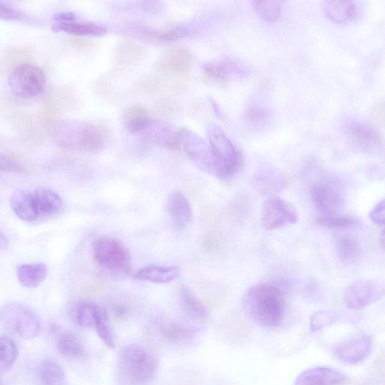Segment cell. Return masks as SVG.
<instances>
[{"mask_svg":"<svg viewBox=\"0 0 385 385\" xmlns=\"http://www.w3.org/2000/svg\"><path fill=\"white\" fill-rule=\"evenodd\" d=\"M242 307L249 320L263 327L280 326L286 315V290L276 283L250 286L242 299Z\"/></svg>","mask_w":385,"mask_h":385,"instance_id":"obj_1","label":"cell"},{"mask_svg":"<svg viewBox=\"0 0 385 385\" xmlns=\"http://www.w3.org/2000/svg\"><path fill=\"white\" fill-rule=\"evenodd\" d=\"M50 135L60 147L75 152L97 153L110 140V131L104 126L73 120L53 123Z\"/></svg>","mask_w":385,"mask_h":385,"instance_id":"obj_2","label":"cell"},{"mask_svg":"<svg viewBox=\"0 0 385 385\" xmlns=\"http://www.w3.org/2000/svg\"><path fill=\"white\" fill-rule=\"evenodd\" d=\"M94 258L101 270L114 280H122L131 271L128 250L114 238L100 237L94 244Z\"/></svg>","mask_w":385,"mask_h":385,"instance_id":"obj_3","label":"cell"},{"mask_svg":"<svg viewBox=\"0 0 385 385\" xmlns=\"http://www.w3.org/2000/svg\"><path fill=\"white\" fill-rule=\"evenodd\" d=\"M209 143L213 154L216 167V177L228 180L233 177L242 166L243 159L230 138L217 125L208 127Z\"/></svg>","mask_w":385,"mask_h":385,"instance_id":"obj_4","label":"cell"},{"mask_svg":"<svg viewBox=\"0 0 385 385\" xmlns=\"http://www.w3.org/2000/svg\"><path fill=\"white\" fill-rule=\"evenodd\" d=\"M119 367L130 383L141 385L154 379L158 362L148 350L137 344H130L122 349L119 357Z\"/></svg>","mask_w":385,"mask_h":385,"instance_id":"obj_5","label":"cell"},{"mask_svg":"<svg viewBox=\"0 0 385 385\" xmlns=\"http://www.w3.org/2000/svg\"><path fill=\"white\" fill-rule=\"evenodd\" d=\"M0 324L26 339L37 337L41 328V321L34 311L28 305L16 302L0 308Z\"/></svg>","mask_w":385,"mask_h":385,"instance_id":"obj_6","label":"cell"},{"mask_svg":"<svg viewBox=\"0 0 385 385\" xmlns=\"http://www.w3.org/2000/svg\"><path fill=\"white\" fill-rule=\"evenodd\" d=\"M9 86L18 97L32 99L41 95L46 88V76L41 68L31 63H23L11 72Z\"/></svg>","mask_w":385,"mask_h":385,"instance_id":"obj_7","label":"cell"},{"mask_svg":"<svg viewBox=\"0 0 385 385\" xmlns=\"http://www.w3.org/2000/svg\"><path fill=\"white\" fill-rule=\"evenodd\" d=\"M180 145L195 165L202 171L216 177V167L209 143L185 127L179 130Z\"/></svg>","mask_w":385,"mask_h":385,"instance_id":"obj_8","label":"cell"},{"mask_svg":"<svg viewBox=\"0 0 385 385\" xmlns=\"http://www.w3.org/2000/svg\"><path fill=\"white\" fill-rule=\"evenodd\" d=\"M298 221L296 208L280 196H268L262 205L261 221L265 230L273 231L288 224H295Z\"/></svg>","mask_w":385,"mask_h":385,"instance_id":"obj_9","label":"cell"},{"mask_svg":"<svg viewBox=\"0 0 385 385\" xmlns=\"http://www.w3.org/2000/svg\"><path fill=\"white\" fill-rule=\"evenodd\" d=\"M310 195L321 216L339 214L344 206L345 197L342 186L336 181L325 180L314 184Z\"/></svg>","mask_w":385,"mask_h":385,"instance_id":"obj_10","label":"cell"},{"mask_svg":"<svg viewBox=\"0 0 385 385\" xmlns=\"http://www.w3.org/2000/svg\"><path fill=\"white\" fill-rule=\"evenodd\" d=\"M384 293L385 287L382 281L359 280L351 284L345 290L344 302L349 310H361L381 299Z\"/></svg>","mask_w":385,"mask_h":385,"instance_id":"obj_11","label":"cell"},{"mask_svg":"<svg viewBox=\"0 0 385 385\" xmlns=\"http://www.w3.org/2000/svg\"><path fill=\"white\" fill-rule=\"evenodd\" d=\"M344 131L354 147L366 153H378L383 149V140L378 132L360 122L350 120L345 123Z\"/></svg>","mask_w":385,"mask_h":385,"instance_id":"obj_12","label":"cell"},{"mask_svg":"<svg viewBox=\"0 0 385 385\" xmlns=\"http://www.w3.org/2000/svg\"><path fill=\"white\" fill-rule=\"evenodd\" d=\"M373 348V339L361 334L351 337L336 345L334 356L344 364H357L364 362Z\"/></svg>","mask_w":385,"mask_h":385,"instance_id":"obj_13","label":"cell"},{"mask_svg":"<svg viewBox=\"0 0 385 385\" xmlns=\"http://www.w3.org/2000/svg\"><path fill=\"white\" fill-rule=\"evenodd\" d=\"M194 58L190 50L184 46L172 47L164 53L156 64L159 73L167 75H180L192 68Z\"/></svg>","mask_w":385,"mask_h":385,"instance_id":"obj_14","label":"cell"},{"mask_svg":"<svg viewBox=\"0 0 385 385\" xmlns=\"http://www.w3.org/2000/svg\"><path fill=\"white\" fill-rule=\"evenodd\" d=\"M143 134V139L148 143L172 151L180 148L179 130L164 121L153 120Z\"/></svg>","mask_w":385,"mask_h":385,"instance_id":"obj_15","label":"cell"},{"mask_svg":"<svg viewBox=\"0 0 385 385\" xmlns=\"http://www.w3.org/2000/svg\"><path fill=\"white\" fill-rule=\"evenodd\" d=\"M203 71L209 78L222 83L231 78L245 77L248 73L245 65L229 58L207 62L203 65Z\"/></svg>","mask_w":385,"mask_h":385,"instance_id":"obj_16","label":"cell"},{"mask_svg":"<svg viewBox=\"0 0 385 385\" xmlns=\"http://www.w3.org/2000/svg\"><path fill=\"white\" fill-rule=\"evenodd\" d=\"M253 182L256 190L265 196H273L283 191L287 179L283 172L270 165H265L255 172Z\"/></svg>","mask_w":385,"mask_h":385,"instance_id":"obj_17","label":"cell"},{"mask_svg":"<svg viewBox=\"0 0 385 385\" xmlns=\"http://www.w3.org/2000/svg\"><path fill=\"white\" fill-rule=\"evenodd\" d=\"M344 379V376L335 369L317 366L303 371L297 377L295 385H333Z\"/></svg>","mask_w":385,"mask_h":385,"instance_id":"obj_18","label":"cell"},{"mask_svg":"<svg viewBox=\"0 0 385 385\" xmlns=\"http://www.w3.org/2000/svg\"><path fill=\"white\" fill-rule=\"evenodd\" d=\"M167 211L172 223L179 229L187 228L193 220L190 203L181 192L176 191L169 196Z\"/></svg>","mask_w":385,"mask_h":385,"instance_id":"obj_19","label":"cell"},{"mask_svg":"<svg viewBox=\"0 0 385 385\" xmlns=\"http://www.w3.org/2000/svg\"><path fill=\"white\" fill-rule=\"evenodd\" d=\"M10 206L21 220L31 222L38 218L33 191L18 190L10 198Z\"/></svg>","mask_w":385,"mask_h":385,"instance_id":"obj_20","label":"cell"},{"mask_svg":"<svg viewBox=\"0 0 385 385\" xmlns=\"http://www.w3.org/2000/svg\"><path fill=\"white\" fill-rule=\"evenodd\" d=\"M132 32L149 41L158 43H169L180 41V39L187 37L190 32L188 28L183 26H175V28L167 30H156L142 25L132 26L131 29Z\"/></svg>","mask_w":385,"mask_h":385,"instance_id":"obj_21","label":"cell"},{"mask_svg":"<svg viewBox=\"0 0 385 385\" xmlns=\"http://www.w3.org/2000/svg\"><path fill=\"white\" fill-rule=\"evenodd\" d=\"M122 122L131 134H142L150 126L153 119L149 112L144 106L132 105L124 110Z\"/></svg>","mask_w":385,"mask_h":385,"instance_id":"obj_22","label":"cell"},{"mask_svg":"<svg viewBox=\"0 0 385 385\" xmlns=\"http://www.w3.org/2000/svg\"><path fill=\"white\" fill-rule=\"evenodd\" d=\"M33 193L38 217H51L59 213L63 202L60 196L55 191L39 187Z\"/></svg>","mask_w":385,"mask_h":385,"instance_id":"obj_23","label":"cell"},{"mask_svg":"<svg viewBox=\"0 0 385 385\" xmlns=\"http://www.w3.org/2000/svg\"><path fill=\"white\" fill-rule=\"evenodd\" d=\"M56 32H63L78 37L100 36L106 33L105 26L94 22L69 21L56 22L52 26Z\"/></svg>","mask_w":385,"mask_h":385,"instance_id":"obj_24","label":"cell"},{"mask_svg":"<svg viewBox=\"0 0 385 385\" xmlns=\"http://www.w3.org/2000/svg\"><path fill=\"white\" fill-rule=\"evenodd\" d=\"M322 9L325 16L337 23H345L356 16L357 7L352 1H324Z\"/></svg>","mask_w":385,"mask_h":385,"instance_id":"obj_25","label":"cell"},{"mask_svg":"<svg viewBox=\"0 0 385 385\" xmlns=\"http://www.w3.org/2000/svg\"><path fill=\"white\" fill-rule=\"evenodd\" d=\"M48 275V268L44 263L22 264L17 268V277L20 284L28 288L38 287Z\"/></svg>","mask_w":385,"mask_h":385,"instance_id":"obj_26","label":"cell"},{"mask_svg":"<svg viewBox=\"0 0 385 385\" xmlns=\"http://www.w3.org/2000/svg\"><path fill=\"white\" fill-rule=\"evenodd\" d=\"M179 275L177 267L149 265L139 270L135 275L137 280L156 284H167L174 281Z\"/></svg>","mask_w":385,"mask_h":385,"instance_id":"obj_27","label":"cell"},{"mask_svg":"<svg viewBox=\"0 0 385 385\" xmlns=\"http://www.w3.org/2000/svg\"><path fill=\"white\" fill-rule=\"evenodd\" d=\"M99 305L88 302L79 301L74 302L70 309L73 320L84 327H95Z\"/></svg>","mask_w":385,"mask_h":385,"instance_id":"obj_28","label":"cell"},{"mask_svg":"<svg viewBox=\"0 0 385 385\" xmlns=\"http://www.w3.org/2000/svg\"><path fill=\"white\" fill-rule=\"evenodd\" d=\"M336 248L338 258L343 263H353L362 255L359 242L352 236H338L336 238Z\"/></svg>","mask_w":385,"mask_h":385,"instance_id":"obj_29","label":"cell"},{"mask_svg":"<svg viewBox=\"0 0 385 385\" xmlns=\"http://www.w3.org/2000/svg\"><path fill=\"white\" fill-rule=\"evenodd\" d=\"M58 349L64 357L78 358L85 356V345L78 335L71 332L63 334L58 339Z\"/></svg>","mask_w":385,"mask_h":385,"instance_id":"obj_30","label":"cell"},{"mask_svg":"<svg viewBox=\"0 0 385 385\" xmlns=\"http://www.w3.org/2000/svg\"><path fill=\"white\" fill-rule=\"evenodd\" d=\"M146 55V51L135 41H126L117 48V61L122 65H132L141 61Z\"/></svg>","mask_w":385,"mask_h":385,"instance_id":"obj_31","label":"cell"},{"mask_svg":"<svg viewBox=\"0 0 385 385\" xmlns=\"http://www.w3.org/2000/svg\"><path fill=\"white\" fill-rule=\"evenodd\" d=\"M95 327L98 336L106 347L114 349L115 347V336L112 327L108 311L99 305L97 320Z\"/></svg>","mask_w":385,"mask_h":385,"instance_id":"obj_32","label":"cell"},{"mask_svg":"<svg viewBox=\"0 0 385 385\" xmlns=\"http://www.w3.org/2000/svg\"><path fill=\"white\" fill-rule=\"evenodd\" d=\"M181 302L185 312L194 320L205 321L209 317V312L204 303L189 290L182 289Z\"/></svg>","mask_w":385,"mask_h":385,"instance_id":"obj_33","label":"cell"},{"mask_svg":"<svg viewBox=\"0 0 385 385\" xmlns=\"http://www.w3.org/2000/svg\"><path fill=\"white\" fill-rule=\"evenodd\" d=\"M18 356L15 342L8 337H0V374L9 371L15 364Z\"/></svg>","mask_w":385,"mask_h":385,"instance_id":"obj_34","label":"cell"},{"mask_svg":"<svg viewBox=\"0 0 385 385\" xmlns=\"http://www.w3.org/2000/svg\"><path fill=\"white\" fill-rule=\"evenodd\" d=\"M160 333L167 340L172 342H187L192 339L195 331L174 322H166L160 327Z\"/></svg>","mask_w":385,"mask_h":385,"instance_id":"obj_35","label":"cell"},{"mask_svg":"<svg viewBox=\"0 0 385 385\" xmlns=\"http://www.w3.org/2000/svg\"><path fill=\"white\" fill-rule=\"evenodd\" d=\"M41 376L45 385H65V376L62 367L56 362L46 360L42 363Z\"/></svg>","mask_w":385,"mask_h":385,"instance_id":"obj_36","label":"cell"},{"mask_svg":"<svg viewBox=\"0 0 385 385\" xmlns=\"http://www.w3.org/2000/svg\"><path fill=\"white\" fill-rule=\"evenodd\" d=\"M258 16L263 21L274 22L280 19L283 10V2L258 0L252 2Z\"/></svg>","mask_w":385,"mask_h":385,"instance_id":"obj_37","label":"cell"},{"mask_svg":"<svg viewBox=\"0 0 385 385\" xmlns=\"http://www.w3.org/2000/svg\"><path fill=\"white\" fill-rule=\"evenodd\" d=\"M358 222V219L353 216L349 215H331V216H320L317 218V224L327 228H344L355 225Z\"/></svg>","mask_w":385,"mask_h":385,"instance_id":"obj_38","label":"cell"},{"mask_svg":"<svg viewBox=\"0 0 385 385\" xmlns=\"http://www.w3.org/2000/svg\"><path fill=\"white\" fill-rule=\"evenodd\" d=\"M246 120L255 127L267 125L271 118V111L261 104L251 105L246 111Z\"/></svg>","mask_w":385,"mask_h":385,"instance_id":"obj_39","label":"cell"},{"mask_svg":"<svg viewBox=\"0 0 385 385\" xmlns=\"http://www.w3.org/2000/svg\"><path fill=\"white\" fill-rule=\"evenodd\" d=\"M337 320V315L331 311L322 310L312 315L310 318V329L317 331L335 323Z\"/></svg>","mask_w":385,"mask_h":385,"instance_id":"obj_40","label":"cell"},{"mask_svg":"<svg viewBox=\"0 0 385 385\" xmlns=\"http://www.w3.org/2000/svg\"><path fill=\"white\" fill-rule=\"evenodd\" d=\"M157 110L167 117H172L179 113V104L174 100L169 99L160 100L157 102Z\"/></svg>","mask_w":385,"mask_h":385,"instance_id":"obj_41","label":"cell"},{"mask_svg":"<svg viewBox=\"0 0 385 385\" xmlns=\"http://www.w3.org/2000/svg\"><path fill=\"white\" fill-rule=\"evenodd\" d=\"M0 170L8 172H22L23 168L19 162L13 159L0 155Z\"/></svg>","mask_w":385,"mask_h":385,"instance_id":"obj_42","label":"cell"},{"mask_svg":"<svg viewBox=\"0 0 385 385\" xmlns=\"http://www.w3.org/2000/svg\"><path fill=\"white\" fill-rule=\"evenodd\" d=\"M23 18L22 12L0 3V19L5 21H19Z\"/></svg>","mask_w":385,"mask_h":385,"instance_id":"obj_43","label":"cell"},{"mask_svg":"<svg viewBox=\"0 0 385 385\" xmlns=\"http://www.w3.org/2000/svg\"><path fill=\"white\" fill-rule=\"evenodd\" d=\"M371 221L378 225H384L385 223V203L384 200L379 201L369 213Z\"/></svg>","mask_w":385,"mask_h":385,"instance_id":"obj_44","label":"cell"},{"mask_svg":"<svg viewBox=\"0 0 385 385\" xmlns=\"http://www.w3.org/2000/svg\"><path fill=\"white\" fill-rule=\"evenodd\" d=\"M371 118H373V122L374 125L378 127L383 128L384 125V104L383 102H379L374 109L373 115H371Z\"/></svg>","mask_w":385,"mask_h":385,"instance_id":"obj_45","label":"cell"},{"mask_svg":"<svg viewBox=\"0 0 385 385\" xmlns=\"http://www.w3.org/2000/svg\"><path fill=\"white\" fill-rule=\"evenodd\" d=\"M112 312L117 320H123L129 313V309L124 304L116 303L112 305Z\"/></svg>","mask_w":385,"mask_h":385,"instance_id":"obj_46","label":"cell"},{"mask_svg":"<svg viewBox=\"0 0 385 385\" xmlns=\"http://www.w3.org/2000/svg\"><path fill=\"white\" fill-rule=\"evenodd\" d=\"M56 22H69L77 20V16L71 11H62L58 13L54 17Z\"/></svg>","mask_w":385,"mask_h":385,"instance_id":"obj_47","label":"cell"},{"mask_svg":"<svg viewBox=\"0 0 385 385\" xmlns=\"http://www.w3.org/2000/svg\"><path fill=\"white\" fill-rule=\"evenodd\" d=\"M71 44L77 48H85L92 46L93 42L89 38L76 36L72 39Z\"/></svg>","mask_w":385,"mask_h":385,"instance_id":"obj_48","label":"cell"},{"mask_svg":"<svg viewBox=\"0 0 385 385\" xmlns=\"http://www.w3.org/2000/svg\"><path fill=\"white\" fill-rule=\"evenodd\" d=\"M9 246V241L6 236L0 231V250L7 248Z\"/></svg>","mask_w":385,"mask_h":385,"instance_id":"obj_49","label":"cell"},{"mask_svg":"<svg viewBox=\"0 0 385 385\" xmlns=\"http://www.w3.org/2000/svg\"><path fill=\"white\" fill-rule=\"evenodd\" d=\"M384 237H385L384 236V231L383 230L381 234L380 235V238H379V242H380L381 246L383 249L384 248Z\"/></svg>","mask_w":385,"mask_h":385,"instance_id":"obj_50","label":"cell"}]
</instances>
